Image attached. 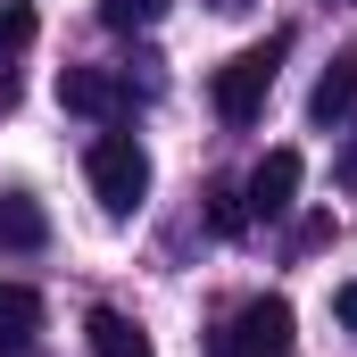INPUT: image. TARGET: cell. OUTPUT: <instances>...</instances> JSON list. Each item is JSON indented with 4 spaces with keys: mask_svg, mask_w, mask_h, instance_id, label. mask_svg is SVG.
<instances>
[{
    "mask_svg": "<svg viewBox=\"0 0 357 357\" xmlns=\"http://www.w3.org/2000/svg\"><path fill=\"white\" fill-rule=\"evenodd\" d=\"M282 50H291V33H266V42H258V50H241V59H225V67H216V116H225V125H250V116H258V108H266V91H274V59H282Z\"/></svg>",
    "mask_w": 357,
    "mask_h": 357,
    "instance_id": "1",
    "label": "cell"
},
{
    "mask_svg": "<svg viewBox=\"0 0 357 357\" xmlns=\"http://www.w3.org/2000/svg\"><path fill=\"white\" fill-rule=\"evenodd\" d=\"M91 199H100L108 216H133V208L150 199V150H142L133 133L91 142Z\"/></svg>",
    "mask_w": 357,
    "mask_h": 357,
    "instance_id": "2",
    "label": "cell"
},
{
    "mask_svg": "<svg viewBox=\"0 0 357 357\" xmlns=\"http://www.w3.org/2000/svg\"><path fill=\"white\" fill-rule=\"evenodd\" d=\"M208 357H291V299H250L208 333Z\"/></svg>",
    "mask_w": 357,
    "mask_h": 357,
    "instance_id": "3",
    "label": "cell"
},
{
    "mask_svg": "<svg viewBox=\"0 0 357 357\" xmlns=\"http://www.w3.org/2000/svg\"><path fill=\"white\" fill-rule=\"evenodd\" d=\"M59 108L67 116H91V125H116L133 108V91L116 67H59Z\"/></svg>",
    "mask_w": 357,
    "mask_h": 357,
    "instance_id": "4",
    "label": "cell"
},
{
    "mask_svg": "<svg viewBox=\"0 0 357 357\" xmlns=\"http://www.w3.org/2000/svg\"><path fill=\"white\" fill-rule=\"evenodd\" d=\"M299 199V150H266L250 175V216H282Z\"/></svg>",
    "mask_w": 357,
    "mask_h": 357,
    "instance_id": "5",
    "label": "cell"
},
{
    "mask_svg": "<svg viewBox=\"0 0 357 357\" xmlns=\"http://www.w3.org/2000/svg\"><path fill=\"white\" fill-rule=\"evenodd\" d=\"M307 116H316V125H341V116H357V50H341V59L316 75V91H307Z\"/></svg>",
    "mask_w": 357,
    "mask_h": 357,
    "instance_id": "6",
    "label": "cell"
},
{
    "mask_svg": "<svg viewBox=\"0 0 357 357\" xmlns=\"http://www.w3.org/2000/svg\"><path fill=\"white\" fill-rule=\"evenodd\" d=\"M84 341H91V357H158V349H150V333H142L125 307H91Z\"/></svg>",
    "mask_w": 357,
    "mask_h": 357,
    "instance_id": "7",
    "label": "cell"
},
{
    "mask_svg": "<svg viewBox=\"0 0 357 357\" xmlns=\"http://www.w3.org/2000/svg\"><path fill=\"white\" fill-rule=\"evenodd\" d=\"M50 241V216H42V199H25V191H0V250H42Z\"/></svg>",
    "mask_w": 357,
    "mask_h": 357,
    "instance_id": "8",
    "label": "cell"
},
{
    "mask_svg": "<svg viewBox=\"0 0 357 357\" xmlns=\"http://www.w3.org/2000/svg\"><path fill=\"white\" fill-rule=\"evenodd\" d=\"M33 333H42V299L25 282H0V349H25Z\"/></svg>",
    "mask_w": 357,
    "mask_h": 357,
    "instance_id": "9",
    "label": "cell"
},
{
    "mask_svg": "<svg viewBox=\"0 0 357 357\" xmlns=\"http://www.w3.org/2000/svg\"><path fill=\"white\" fill-rule=\"evenodd\" d=\"M167 17V0H100V25L108 33H150Z\"/></svg>",
    "mask_w": 357,
    "mask_h": 357,
    "instance_id": "10",
    "label": "cell"
},
{
    "mask_svg": "<svg viewBox=\"0 0 357 357\" xmlns=\"http://www.w3.org/2000/svg\"><path fill=\"white\" fill-rule=\"evenodd\" d=\"M25 42H33V8L25 0H0V59H17Z\"/></svg>",
    "mask_w": 357,
    "mask_h": 357,
    "instance_id": "11",
    "label": "cell"
},
{
    "mask_svg": "<svg viewBox=\"0 0 357 357\" xmlns=\"http://www.w3.org/2000/svg\"><path fill=\"white\" fill-rule=\"evenodd\" d=\"M208 225H216V233H250V191H216Z\"/></svg>",
    "mask_w": 357,
    "mask_h": 357,
    "instance_id": "12",
    "label": "cell"
},
{
    "mask_svg": "<svg viewBox=\"0 0 357 357\" xmlns=\"http://www.w3.org/2000/svg\"><path fill=\"white\" fill-rule=\"evenodd\" d=\"M333 307H341V324H349V333H357V274H349V282H341V291H333Z\"/></svg>",
    "mask_w": 357,
    "mask_h": 357,
    "instance_id": "13",
    "label": "cell"
},
{
    "mask_svg": "<svg viewBox=\"0 0 357 357\" xmlns=\"http://www.w3.org/2000/svg\"><path fill=\"white\" fill-rule=\"evenodd\" d=\"M17 108V75H8V59H0V116Z\"/></svg>",
    "mask_w": 357,
    "mask_h": 357,
    "instance_id": "14",
    "label": "cell"
},
{
    "mask_svg": "<svg viewBox=\"0 0 357 357\" xmlns=\"http://www.w3.org/2000/svg\"><path fill=\"white\" fill-rule=\"evenodd\" d=\"M341 183L357 191V133H349V150H341Z\"/></svg>",
    "mask_w": 357,
    "mask_h": 357,
    "instance_id": "15",
    "label": "cell"
},
{
    "mask_svg": "<svg viewBox=\"0 0 357 357\" xmlns=\"http://www.w3.org/2000/svg\"><path fill=\"white\" fill-rule=\"evenodd\" d=\"M208 8H216V17H241V8H250V0H208Z\"/></svg>",
    "mask_w": 357,
    "mask_h": 357,
    "instance_id": "16",
    "label": "cell"
}]
</instances>
